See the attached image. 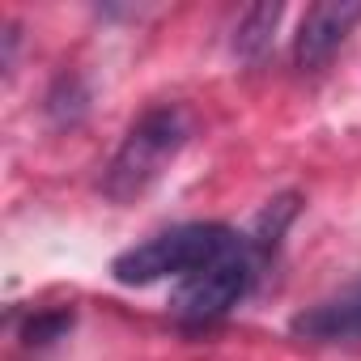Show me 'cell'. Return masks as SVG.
Instances as JSON below:
<instances>
[{
	"mask_svg": "<svg viewBox=\"0 0 361 361\" xmlns=\"http://www.w3.org/2000/svg\"><path fill=\"white\" fill-rule=\"evenodd\" d=\"M247 238H238L230 226H217V221H192V226H174L132 251H123L111 272L119 285H153V281H166V276H192L234 251H243Z\"/></svg>",
	"mask_w": 361,
	"mask_h": 361,
	"instance_id": "obj_1",
	"label": "cell"
},
{
	"mask_svg": "<svg viewBox=\"0 0 361 361\" xmlns=\"http://www.w3.org/2000/svg\"><path fill=\"white\" fill-rule=\"evenodd\" d=\"M188 136H192V119H188L183 106H153V111H145L128 128L123 145L115 149V157H111V166L102 174V192L111 200H119V204L145 196L161 178V170L178 157V149L188 145Z\"/></svg>",
	"mask_w": 361,
	"mask_h": 361,
	"instance_id": "obj_2",
	"label": "cell"
},
{
	"mask_svg": "<svg viewBox=\"0 0 361 361\" xmlns=\"http://www.w3.org/2000/svg\"><path fill=\"white\" fill-rule=\"evenodd\" d=\"M251 285H255V255H251V247H243V251L178 281V289L170 293V314L178 323H192V327L217 323L221 314H230L247 298Z\"/></svg>",
	"mask_w": 361,
	"mask_h": 361,
	"instance_id": "obj_3",
	"label": "cell"
},
{
	"mask_svg": "<svg viewBox=\"0 0 361 361\" xmlns=\"http://www.w3.org/2000/svg\"><path fill=\"white\" fill-rule=\"evenodd\" d=\"M357 22H361V0H319V5H310L298 26V39H293L298 68H306V73L323 68L344 47V39L353 35Z\"/></svg>",
	"mask_w": 361,
	"mask_h": 361,
	"instance_id": "obj_4",
	"label": "cell"
},
{
	"mask_svg": "<svg viewBox=\"0 0 361 361\" xmlns=\"http://www.w3.org/2000/svg\"><path fill=\"white\" fill-rule=\"evenodd\" d=\"M293 336L314 340V344H344V340H361V285L323 298L314 306H306L302 314H293Z\"/></svg>",
	"mask_w": 361,
	"mask_h": 361,
	"instance_id": "obj_5",
	"label": "cell"
},
{
	"mask_svg": "<svg viewBox=\"0 0 361 361\" xmlns=\"http://www.w3.org/2000/svg\"><path fill=\"white\" fill-rule=\"evenodd\" d=\"M285 18V5L281 0H259V5H251L238 26H234V56L238 60H264L272 39H276V26Z\"/></svg>",
	"mask_w": 361,
	"mask_h": 361,
	"instance_id": "obj_6",
	"label": "cell"
},
{
	"mask_svg": "<svg viewBox=\"0 0 361 361\" xmlns=\"http://www.w3.org/2000/svg\"><path fill=\"white\" fill-rule=\"evenodd\" d=\"M293 213H298V200H293V196H281V200H272V204L259 213V226H255V234L247 238V247H251L255 264H259L264 255H272V251H276V243H281L285 226L293 221Z\"/></svg>",
	"mask_w": 361,
	"mask_h": 361,
	"instance_id": "obj_7",
	"label": "cell"
},
{
	"mask_svg": "<svg viewBox=\"0 0 361 361\" xmlns=\"http://www.w3.org/2000/svg\"><path fill=\"white\" fill-rule=\"evenodd\" d=\"M68 327H73V310H39V314H30V319H26L22 340H26L30 348H47V344L64 340V336H68Z\"/></svg>",
	"mask_w": 361,
	"mask_h": 361,
	"instance_id": "obj_8",
	"label": "cell"
},
{
	"mask_svg": "<svg viewBox=\"0 0 361 361\" xmlns=\"http://www.w3.org/2000/svg\"><path fill=\"white\" fill-rule=\"evenodd\" d=\"M47 115L56 123H77L85 115V90H81L77 77H60L56 81V90L47 94Z\"/></svg>",
	"mask_w": 361,
	"mask_h": 361,
	"instance_id": "obj_9",
	"label": "cell"
}]
</instances>
